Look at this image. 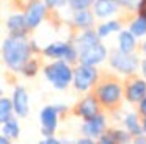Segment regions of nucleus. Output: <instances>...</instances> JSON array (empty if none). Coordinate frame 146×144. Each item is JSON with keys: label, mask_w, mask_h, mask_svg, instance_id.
<instances>
[{"label": "nucleus", "mask_w": 146, "mask_h": 144, "mask_svg": "<svg viewBox=\"0 0 146 144\" xmlns=\"http://www.w3.org/2000/svg\"><path fill=\"white\" fill-rule=\"evenodd\" d=\"M39 69H41V63H39V59L36 58V56H32V58L22 66V69H21L19 74H22L25 78H33V77L38 75Z\"/></svg>", "instance_id": "412c9836"}, {"label": "nucleus", "mask_w": 146, "mask_h": 144, "mask_svg": "<svg viewBox=\"0 0 146 144\" xmlns=\"http://www.w3.org/2000/svg\"><path fill=\"white\" fill-rule=\"evenodd\" d=\"M39 144H61L60 139H57L55 136H49V138H44V139L39 141Z\"/></svg>", "instance_id": "2f4dec72"}, {"label": "nucleus", "mask_w": 146, "mask_h": 144, "mask_svg": "<svg viewBox=\"0 0 146 144\" xmlns=\"http://www.w3.org/2000/svg\"><path fill=\"white\" fill-rule=\"evenodd\" d=\"M2 96H3V91H2V89H0V97H2Z\"/></svg>", "instance_id": "ea45409f"}, {"label": "nucleus", "mask_w": 146, "mask_h": 144, "mask_svg": "<svg viewBox=\"0 0 146 144\" xmlns=\"http://www.w3.org/2000/svg\"><path fill=\"white\" fill-rule=\"evenodd\" d=\"M118 44H119V52L123 53H132L137 47V38L130 33L129 30H124L118 36Z\"/></svg>", "instance_id": "6ab92c4d"}, {"label": "nucleus", "mask_w": 146, "mask_h": 144, "mask_svg": "<svg viewBox=\"0 0 146 144\" xmlns=\"http://www.w3.org/2000/svg\"><path fill=\"white\" fill-rule=\"evenodd\" d=\"M19 2L22 3V8H24V6L27 5V3H29V2H33V0H19Z\"/></svg>", "instance_id": "4c0bfd02"}, {"label": "nucleus", "mask_w": 146, "mask_h": 144, "mask_svg": "<svg viewBox=\"0 0 146 144\" xmlns=\"http://www.w3.org/2000/svg\"><path fill=\"white\" fill-rule=\"evenodd\" d=\"M107 131L115 138V141H116L118 144H127L130 141V138H132L129 133H127V131H124V130H116V128H111V130H107Z\"/></svg>", "instance_id": "393cba45"}, {"label": "nucleus", "mask_w": 146, "mask_h": 144, "mask_svg": "<svg viewBox=\"0 0 146 144\" xmlns=\"http://www.w3.org/2000/svg\"><path fill=\"white\" fill-rule=\"evenodd\" d=\"M41 53L44 58H49L52 61L61 59V61H66L71 66L79 61V52H77V49L74 47L72 42H66V41H54L49 46H46L41 50Z\"/></svg>", "instance_id": "20e7f679"}, {"label": "nucleus", "mask_w": 146, "mask_h": 144, "mask_svg": "<svg viewBox=\"0 0 146 144\" xmlns=\"http://www.w3.org/2000/svg\"><path fill=\"white\" fill-rule=\"evenodd\" d=\"M7 30L8 36H16V38H29V27H27L25 17H24L22 11L13 13L10 17L7 19Z\"/></svg>", "instance_id": "ddd939ff"}, {"label": "nucleus", "mask_w": 146, "mask_h": 144, "mask_svg": "<svg viewBox=\"0 0 146 144\" xmlns=\"http://www.w3.org/2000/svg\"><path fill=\"white\" fill-rule=\"evenodd\" d=\"M138 113H140V116L146 118V97H143L138 102Z\"/></svg>", "instance_id": "7c9ffc66"}, {"label": "nucleus", "mask_w": 146, "mask_h": 144, "mask_svg": "<svg viewBox=\"0 0 146 144\" xmlns=\"http://www.w3.org/2000/svg\"><path fill=\"white\" fill-rule=\"evenodd\" d=\"M42 2L47 6L49 11H50V9H58V8H61V6H64L68 3L66 0H42Z\"/></svg>", "instance_id": "bb28decb"}, {"label": "nucleus", "mask_w": 146, "mask_h": 144, "mask_svg": "<svg viewBox=\"0 0 146 144\" xmlns=\"http://www.w3.org/2000/svg\"><path fill=\"white\" fill-rule=\"evenodd\" d=\"M99 113H101V106H99L98 100L94 99L93 94H88L83 99H80L76 103V106H74V114L82 118L83 121H88V119L94 118Z\"/></svg>", "instance_id": "9b49d317"}, {"label": "nucleus", "mask_w": 146, "mask_h": 144, "mask_svg": "<svg viewBox=\"0 0 146 144\" xmlns=\"http://www.w3.org/2000/svg\"><path fill=\"white\" fill-rule=\"evenodd\" d=\"M93 9H94V16L105 19V17L113 16L118 11V5L115 0H94Z\"/></svg>", "instance_id": "dca6fc26"}, {"label": "nucleus", "mask_w": 146, "mask_h": 144, "mask_svg": "<svg viewBox=\"0 0 146 144\" xmlns=\"http://www.w3.org/2000/svg\"><path fill=\"white\" fill-rule=\"evenodd\" d=\"M141 72H143V75H145V78H146V59L141 61Z\"/></svg>", "instance_id": "c9c22d12"}, {"label": "nucleus", "mask_w": 146, "mask_h": 144, "mask_svg": "<svg viewBox=\"0 0 146 144\" xmlns=\"http://www.w3.org/2000/svg\"><path fill=\"white\" fill-rule=\"evenodd\" d=\"M143 52H145V55H146V41L143 42Z\"/></svg>", "instance_id": "58836bf2"}, {"label": "nucleus", "mask_w": 146, "mask_h": 144, "mask_svg": "<svg viewBox=\"0 0 146 144\" xmlns=\"http://www.w3.org/2000/svg\"><path fill=\"white\" fill-rule=\"evenodd\" d=\"M72 24L80 30H88L94 24V14L90 9H77L72 14Z\"/></svg>", "instance_id": "f3484780"}, {"label": "nucleus", "mask_w": 146, "mask_h": 144, "mask_svg": "<svg viewBox=\"0 0 146 144\" xmlns=\"http://www.w3.org/2000/svg\"><path fill=\"white\" fill-rule=\"evenodd\" d=\"M11 105L13 113L16 118H27L30 113V102H29V92L22 85H17L13 89L11 96Z\"/></svg>", "instance_id": "9d476101"}, {"label": "nucleus", "mask_w": 146, "mask_h": 144, "mask_svg": "<svg viewBox=\"0 0 146 144\" xmlns=\"http://www.w3.org/2000/svg\"><path fill=\"white\" fill-rule=\"evenodd\" d=\"M107 58V49L102 42H98L94 46L88 47L86 50L79 53V63L86 66H98Z\"/></svg>", "instance_id": "f8f14e48"}, {"label": "nucleus", "mask_w": 146, "mask_h": 144, "mask_svg": "<svg viewBox=\"0 0 146 144\" xmlns=\"http://www.w3.org/2000/svg\"><path fill=\"white\" fill-rule=\"evenodd\" d=\"M133 144H146V136H145V135L133 136Z\"/></svg>", "instance_id": "473e14b6"}, {"label": "nucleus", "mask_w": 146, "mask_h": 144, "mask_svg": "<svg viewBox=\"0 0 146 144\" xmlns=\"http://www.w3.org/2000/svg\"><path fill=\"white\" fill-rule=\"evenodd\" d=\"M124 125H126L127 133H129L130 136H140V135H143L141 122H140L138 116L133 114V113H130V114L126 116V119H124Z\"/></svg>", "instance_id": "aec40b11"}, {"label": "nucleus", "mask_w": 146, "mask_h": 144, "mask_svg": "<svg viewBox=\"0 0 146 144\" xmlns=\"http://www.w3.org/2000/svg\"><path fill=\"white\" fill-rule=\"evenodd\" d=\"M93 89V96L98 100L99 106L104 110L115 111L121 106V99H123V83L119 78L115 77L113 74L99 75L96 80Z\"/></svg>", "instance_id": "f03ea898"}, {"label": "nucleus", "mask_w": 146, "mask_h": 144, "mask_svg": "<svg viewBox=\"0 0 146 144\" xmlns=\"http://www.w3.org/2000/svg\"><path fill=\"white\" fill-rule=\"evenodd\" d=\"M0 52H2V59L8 67V71L14 72V74L21 72L22 66L33 56L32 44H30L29 38H5L2 47H0Z\"/></svg>", "instance_id": "f257e3e1"}, {"label": "nucleus", "mask_w": 146, "mask_h": 144, "mask_svg": "<svg viewBox=\"0 0 146 144\" xmlns=\"http://www.w3.org/2000/svg\"><path fill=\"white\" fill-rule=\"evenodd\" d=\"M0 144H13V141L8 139V138H5L3 135L0 133Z\"/></svg>", "instance_id": "f704fd0d"}, {"label": "nucleus", "mask_w": 146, "mask_h": 144, "mask_svg": "<svg viewBox=\"0 0 146 144\" xmlns=\"http://www.w3.org/2000/svg\"><path fill=\"white\" fill-rule=\"evenodd\" d=\"M118 6H123L126 9H137L140 0H115Z\"/></svg>", "instance_id": "cd10ccee"}, {"label": "nucleus", "mask_w": 146, "mask_h": 144, "mask_svg": "<svg viewBox=\"0 0 146 144\" xmlns=\"http://www.w3.org/2000/svg\"><path fill=\"white\" fill-rule=\"evenodd\" d=\"M129 31L133 34L135 38H140V36H145L146 34V19L138 16L135 20L130 22L129 25Z\"/></svg>", "instance_id": "b1692460"}, {"label": "nucleus", "mask_w": 146, "mask_h": 144, "mask_svg": "<svg viewBox=\"0 0 146 144\" xmlns=\"http://www.w3.org/2000/svg\"><path fill=\"white\" fill-rule=\"evenodd\" d=\"M137 11H138V16L146 19V0H140L138 6H137Z\"/></svg>", "instance_id": "c756f323"}, {"label": "nucleus", "mask_w": 146, "mask_h": 144, "mask_svg": "<svg viewBox=\"0 0 146 144\" xmlns=\"http://www.w3.org/2000/svg\"><path fill=\"white\" fill-rule=\"evenodd\" d=\"M76 144H96V143L91 139V138H86V136H85V138H80V139L77 141Z\"/></svg>", "instance_id": "72a5a7b5"}, {"label": "nucleus", "mask_w": 146, "mask_h": 144, "mask_svg": "<svg viewBox=\"0 0 146 144\" xmlns=\"http://www.w3.org/2000/svg\"><path fill=\"white\" fill-rule=\"evenodd\" d=\"M141 128H143V133H146V118H143L141 121Z\"/></svg>", "instance_id": "e433bc0d"}, {"label": "nucleus", "mask_w": 146, "mask_h": 144, "mask_svg": "<svg viewBox=\"0 0 146 144\" xmlns=\"http://www.w3.org/2000/svg\"><path fill=\"white\" fill-rule=\"evenodd\" d=\"M99 72L96 66L79 64L72 69V85L79 92H86L94 86Z\"/></svg>", "instance_id": "39448f33"}, {"label": "nucleus", "mask_w": 146, "mask_h": 144, "mask_svg": "<svg viewBox=\"0 0 146 144\" xmlns=\"http://www.w3.org/2000/svg\"><path fill=\"white\" fill-rule=\"evenodd\" d=\"M22 14L25 17L29 30L32 31V30H36L46 20V17L49 14V9L42 0H33V2H29L22 8Z\"/></svg>", "instance_id": "423d86ee"}, {"label": "nucleus", "mask_w": 146, "mask_h": 144, "mask_svg": "<svg viewBox=\"0 0 146 144\" xmlns=\"http://www.w3.org/2000/svg\"><path fill=\"white\" fill-rule=\"evenodd\" d=\"M46 80L58 91H63L72 83V66L68 64L66 61H50L42 67Z\"/></svg>", "instance_id": "7ed1b4c3"}, {"label": "nucleus", "mask_w": 146, "mask_h": 144, "mask_svg": "<svg viewBox=\"0 0 146 144\" xmlns=\"http://www.w3.org/2000/svg\"><path fill=\"white\" fill-rule=\"evenodd\" d=\"M110 66L119 74L132 75L138 67V58L132 53H123L119 50H113L110 53Z\"/></svg>", "instance_id": "6e6552de"}, {"label": "nucleus", "mask_w": 146, "mask_h": 144, "mask_svg": "<svg viewBox=\"0 0 146 144\" xmlns=\"http://www.w3.org/2000/svg\"><path fill=\"white\" fill-rule=\"evenodd\" d=\"M11 116H14L13 105H11V99L2 96L0 97V125L3 124V122H7Z\"/></svg>", "instance_id": "4be33fe9"}, {"label": "nucleus", "mask_w": 146, "mask_h": 144, "mask_svg": "<svg viewBox=\"0 0 146 144\" xmlns=\"http://www.w3.org/2000/svg\"><path fill=\"white\" fill-rule=\"evenodd\" d=\"M93 3H94V0H68V5L74 11H77V9H90V6H93Z\"/></svg>", "instance_id": "a878e982"}, {"label": "nucleus", "mask_w": 146, "mask_h": 144, "mask_svg": "<svg viewBox=\"0 0 146 144\" xmlns=\"http://www.w3.org/2000/svg\"><path fill=\"white\" fill-rule=\"evenodd\" d=\"M58 119H60V113H58L57 105H46L44 108L39 111V122H41V133L44 138L54 136L58 127Z\"/></svg>", "instance_id": "1a4fd4ad"}, {"label": "nucleus", "mask_w": 146, "mask_h": 144, "mask_svg": "<svg viewBox=\"0 0 146 144\" xmlns=\"http://www.w3.org/2000/svg\"><path fill=\"white\" fill-rule=\"evenodd\" d=\"M96 144H118V143L115 141V138L111 136L108 131H104V133L98 138V143Z\"/></svg>", "instance_id": "c85d7f7f"}, {"label": "nucleus", "mask_w": 146, "mask_h": 144, "mask_svg": "<svg viewBox=\"0 0 146 144\" xmlns=\"http://www.w3.org/2000/svg\"><path fill=\"white\" fill-rule=\"evenodd\" d=\"M105 131V118L99 113L96 114L94 118L88 119V121H83V125H82V133L85 135L86 138H99L102 133Z\"/></svg>", "instance_id": "4468645a"}, {"label": "nucleus", "mask_w": 146, "mask_h": 144, "mask_svg": "<svg viewBox=\"0 0 146 144\" xmlns=\"http://www.w3.org/2000/svg\"><path fill=\"white\" fill-rule=\"evenodd\" d=\"M0 133L3 135L5 138L11 139V141H14V139H17V138H19V135H21V125H19V121H17L16 116H11L7 122H3V124H2V131H0Z\"/></svg>", "instance_id": "a211bd4d"}, {"label": "nucleus", "mask_w": 146, "mask_h": 144, "mask_svg": "<svg viewBox=\"0 0 146 144\" xmlns=\"http://www.w3.org/2000/svg\"><path fill=\"white\" fill-rule=\"evenodd\" d=\"M119 30H121V22L108 20V22H105V24L99 25L98 30H96V33H98L99 38H105V36H108V34L115 33V31H119Z\"/></svg>", "instance_id": "5701e85b"}, {"label": "nucleus", "mask_w": 146, "mask_h": 144, "mask_svg": "<svg viewBox=\"0 0 146 144\" xmlns=\"http://www.w3.org/2000/svg\"><path fill=\"white\" fill-rule=\"evenodd\" d=\"M123 96L127 102L138 103L143 97H146V80L137 75H127L126 81L123 83Z\"/></svg>", "instance_id": "0eeeda50"}, {"label": "nucleus", "mask_w": 146, "mask_h": 144, "mask_svg": "<svg viewBox=\"0 0 146 144\" xmlns=\"http://www.w3.org/2000/svg\"><path fill=\"white\" fill-rule=\"evenodd\" d=\"M101 42V38L98 36V33H96V30H93V28H88V30H82V33L79 34V36L76 38V41H74V47L77 49V52H83V50H86L88 47L94 46V44Z\"/></svg>", "instance_id": "2eb2a0df"}]
</instances>
